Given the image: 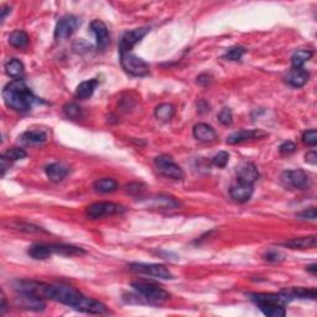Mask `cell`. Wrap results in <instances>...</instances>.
Instances as JSON below:
<instances>
[{
	"label": "cell",
	"instance_id": "obj_23",
	"mask_svg": "<svg viewBox=\"0 0 317 317\" xmlns=\"http://www.w3.org/2000/svg\"><path fill=\"white\" fill-rule=\"evenodd\" d=\"M28 254L37 260H44V259L50 258L54 253L51 244H34L29 248Z\"/></svg>",
	"mask_w": 317,
	"mask_h": 317
},
{
	"label": "cell",
	"instance_id": "obj_30",
	"mask_svg": "<svg viewBox=\"0 0 317 317\" xmlns=\"http://www.w3.org/2000/svg\"><path fill=\"white\" fill-rule=\"evenodd\" d=\"M174 114V107L169 104V103H163V104H158L155 108V117H156V119L161 120V122H169V120L172 119Z\"/></svg>",
	"mask_w": 317,
	"mask_h": 317
},
{
	"label": "cell",
	"instance_id": "obj_34",
	"mask_svg": "<svg viewBox=\"0 0 317 317\" xmlns=\"http://www.w3.org/2000/svg\"><path fill=\"white\" fill-rule=\"evenodd\" d=\"M63 112L71 119H78L82 117V108L76 103H68L63 107Z\"/></svg>",
	"mask_w": 317,
	"mask_h": 317
},
{
	"label": "cell",
	"instance_id": "obj_29",
	"mask_svg": "<svg viewBox=\"0 0 317 317\" xmlns=\"http://www.w3.org/2000/svg\"><path fill=\"white\" fill-rule=\"evenodd\" d=\"M258 307L260 308L261 312L265 316L269 317H284L286 315V310L281 305H275V304H260L258 305Z\"/></svg>",
	"mask_w": 317,
	"mask_h": 317
},
{
	"label": "cell",
	"instance_id": "obj_20",
	"mask_svg": "<svg viewBox=\"0 0 317 317\" xmlns=\"http://www.w3.org/2000/svg\"><path fill=\"white\" fill-rule=\"evenodd\" d=\"M45 171L47 177L50 178L52 182H60V181H62L63 178L67 176L68 172H70V169H68L67 166L63 165V164L55 163L46 166Z\"/></svg>",
	"mask_w": 317,
	"mask_h": 317
},
{
	"label": "cell",
	"instance_id": "obj_26",
	"mask_svg": "<svg viewBox=\"0 0 317 317\" xmlns=\"http://www.w3.org/2000/svg\"><path fill=\"white\" fill-rule=\"evenodd\" d=\"M291 299H311L315 300L317 296L316 289H306V287H293V289L284 290Z\"/></svg>",
	"mask_w": 317,
	"mask_h": 317
},
{
	"label": "cell",
	"instance_id": "obj_11",
	"mask_svg": "<svg viewBox=\"0 0 317 317\" xmlns=\"http://www.w3.org/2000/svg\"><path fill=\"white\" fill-rule=\"evenodd\" d=\"M249 299L253 302H255L256 305L275 304L281 305V306H285V305L289 304L291 300H293L284 290L279 294H249Z\"/></svg>",
	"mask_w": 317,
	"mask_h": 317
},
{
	"label": "cell",
	"instance_id": "obj_6",
	"mask_svg": "<svg viewBox=\"0 0 317 317\" xmlns=\"http://www.w3.org/2000/svg\"><path fill=\"white\" fill-rule=\"evenodd\" d=\"M129 269L133 273L143 274V275H149L152 278L164 279H172V273L170 272L165 265L161 264H144V263H131L129 265Z\"/></svg>",
	"mask_w": 317,
	"mask_h": 317
},
{
	"label": "cell",
	"instance_id": "obj_16",
	"mask_svg": "<svg viewBox=\"0 0 317 317\" xmlns=\"http://www.w3.org/2000/svg\"><path fill=\"white\" fill-rule=\"evenodd\" d=\"M253 192H254V189H253V185H249V183H244V182H238L235 185H233L229 190V195L235 202L239 203H244L247 201L250 200L252 197Z\"/></svg>",
	"mask_w": 317,
	"mask_h": 317
},
{
	"label": "cell",
	"instance_id": "obj_19",
	"mask_svg": "<svg viewBox=\"0 0 317 317\" xmlns=\"http://www.w3.org/2000/svg\"><path fill=\"white\" fill-rule=\"evenodd\" d=\"M310 78V73L304 68H294L286 76V82L295 88L304 87Z\"/></svg>",
	"mask_w": 317,
	"mask_h": 317
},
{
	"label": "cell",
	"instance_id": "obj_5",
	"mask_svg": "<svg viewBox=\"0 0 317 317\" xmlns=\"http://www.w3.org/2000/svg\"><path fill=\"white\" fill-rule=\"evenodd\" d=\"M120 63H122L123 70L134 77H144L149 74L148 63L130 52L120 55Z\"/></svg>",
	"mask_w": 317,
	"mask_h": 317
},
{
	"label": "cell",
	"instance_id": "obj_43",
	"mask_svg": "<svg viewBox=\"0 0 317 317\" xmlns=\"http://www.w3.org/2000/svg\"><path fill=\"white\" fill-rule=\"evenodd\" d=\"M306 163H308V164H311V165H316L317 164V154H316V151H310V152H307L306 154Z\"/></svg>",
	"mask_w": 317,
	"mask_h": 317
},
{
	"label": "cell",
	"instance_id": "obj_40",
	"mask_svg": "<svg viewBox=\"0 0 317 317\" xmlns=\"http://www.w3.org/2000/svg\"><path fill=\"white\" fill-rule=\"evenodd\" d=\"M298 218L299 220H302V221H315L316 217H317V212H316V208L315 207H311V208H307V209H304L302 212L298 213Z\"/></svg>",
	"mask_w": 317,
	"mask_h": 317
},
{
	"label": "cell",
	"instance_id": "obj_7",
	"mask_svg": "<svg viewBox=\"0 0 317 317\" xmlns=\"http://www.w3.org/2000/svg\"><path fill=\"white\" fill-rule=\"evenodd\" d=\"M123 212V207L113 202H96L86 208V216L89 220H99L107 216H113Z\"/></svg>",
	"mask_w": 317,
	"mask_h": 317
},
{
	"label": "cell",
	"instance_id": "obj_9",
	"mask_svg": "<svg viewBox=\"0 0 317 317\" xmlns=\"http://www.w3.org/2000/svg\"><path fill=\"white\" fill-rule=\"evenodd\" d=\"M281 181L285 186L294 187V189L305 190L310 186V177L304 170H291V171H285L281 175Z\"/></svg>",
	"mask_w": 317,
	"mask_h": 317
},
{
	"label": "cell",
	"instance_id": "obj_10",
	"mask_svg": "<svg viewBox=\"0 0 317 317\" xmlns=\"http://www.w3.org/2000/svg\"><path fill=\"white\" fill-rule=\"evenodd\" d=\"M148 31H149L148 28H139L124 33L122 39H120L119 41V54L125 55L130 52L131 48L134 47V46L137 45L146 34H148Z\"/></svg>",
	"mask_w": 317,
	"mask_h": 317
},
{
	"label": "cell",
	"instance_id": "obj_14",
	"mask_svg": "<svg viewBox=\"0 0 317 317\" xmlns=\"http://www.w3.org/2000/svg\"><path fill=\"white\" fill-rule=\"evenodd\" d=\"M74 310L86 313H93V315H103V313L108 312V308H107L103 302L87 298V296H83L78 306L74 308Z\"/></svg>",
	"mask_w": 317,
	"mask_h": 317
},
{
	"label": "cell",
	"instance_id": "obj_15",
	"mask_svg": "<svg viewBox=\"0 0 317 317\" xmlns=\"http://www.w3.org/2000/svg\"><path fill=\"white\" fill-rule=\"evenodd\" d=\"M263 137H265V133L258 130V129H242V130L232 133V134L228 135V138H227V144L234 145V144L243 143V141L247 140L259 139V138Z\"/></svg>",
	"mask_w": 317,
	"mask_h": 317
},
{
	"label": "cell",
	"instance_id": "obj_2",
	"mask_svg": "<svg viewBox=\"0 0 317 317\" xmlns=\"http://www.w3.org/2000/svg\"><path fill=\"white\" fill-rule=\"evenodd\" d=\"M83 296L85 295L81 291L70 286V285L46 284V282H42V299L54 300V301L61 302L63 305H67V306L76 308L78 306Z\"/></svg>",
	"mask_w": 317,
	"mask_h": 317
},
{
	"label": "cell",
	"instance_id": "obj_42",
	"mask_svg": "<svg viewBox=\"0 0 317 317\" xmlns=\"http://www.w3.org/2000/svg\"><path fill=\"white\" fill-rule=\"evenodd\" d=\"M279 150H280L281 154H291V152H294L296 150V145L295 143H293V141H285V143H282L280 145V148H279Z\"/></svg>",
	"mask_w": 317,
	"mask_h": 317
},
{
	"label": "cell",
	"instance_id": "obj_38",
	"mask_svg": "<svg viewBox=\"0 0 317 317\" xmlns=\"http://www.w3.org/2000/svg\"><path fill=\"white\" fill-rule=\"evenodd\" d=\"M302 141L308 146H315L317 144V131L315 129L305 131L304 134H302Z\"/></svg>",
	"mask_w": 317,
	"mask_h": 317
},
{
	"label": "cell",
	"instance_id": "obj_47",
	"mask_svg": "<svg viewBox=\"0 0 317 317\" xmlns=\"http://www.w3.org/2000/svg\"><path fill=\"white\" fill-rule=\"evenodd\" d=\"M5 310H7V301H5V296L3 295V298H2V308H0V311H2V313H4Z\"/></svg>",
	"mask_w": 317,
	"mask_h": 317
},
{
	"label": "cell",
	"instance_id": "obj_35",
	"mask_svg": "<svg viewBox=\"0 0 317 317\" xmlns=\"http://www.w3.org/2000/svg\"><path fill=\"white\" fill-rule=\"evenodd\" d=\"M11 227L18 230H21V232H27V233H41L45 230L40 227L34 226V224L30 223H24V222H15V223H11Z\"/></svg>",
	"mask_w": 317,
	"mask_h": 317
},
{
	"label": "cell",
	"instance_id": "obj_1",
	"mask_svg": "<svg viewBox=\"0 0 317 317\" xmlns=\"http://www.w3.org/2000/svg\"><path fill=\"white\" fill-rule=\"evenodd\" d=\"M3 98L5 104L19 113L29 112L39 102V98L22 80H14L8 83L3 89Z\"/></svg>",
	"mask_w": 317,
	"mask_h": 317
},
{
	"label": "cell",
	"instance_id": "obj_33",
	"mask_svg": "<svg viewBox=\"0 0 317 317\" xmlns=\"http://www.w3.org/2000/svg\"><path fill=\"white\" fill-rule=\"evenodd\" d=\"M3 156L7 157L11 163V161H18L21 160V158H25L28 156V154L27 151L21 148H10L3 154Z\"/></svg>",
	"mask_w": 317,
	"mask_h": 317
},
{
	"label": "cell",
	"instance_id": "obj_46",
	"mask_svg": "<svg viewBox=\"0 0 317 317\" xmlns=\"http://www.w3.org/2000/svg\"><path fill=\"white\" fill-rule=\"evenodd\" d=\"M9 13H10V10H8V8H5V7L2 8V21H4L5 18H7V15Z\"/></svg>",
	"mask_w": 317,
	"mask_h": 317
},
{
	"label": "cell",
	"instance_id": "obj_39",
	"mask_svg": "<svg viewBox=\"0 0 317 317\" xmlns=\"http://www.w3.org/2000/svg\"><path fill=\"white\" fill-rule=\"evenodd\" d=\"M218 120L223 124V125H230L233 122V114L229 108H223L218 113Z\"/></svg>",
	"mask_w": 317,
	"mask_h": 317
},
{
	"label": "cell",
	"instance_id": "obj_12",
	"mask_svg": "<svg viewBox=\"0 0 317 317\" xmlns=\"http://www.w3.org/2000/svg\"><path fill=\"white\" fill-rule=\"evenodd\" d=\"M91 28L92 33L96 35V40H97V46L99 50L104 51L107 47H108L109 41H111V36H109V31L108 28L102 20H93L89 25Z\"/></svg>",
	"mask_w": 317,
	"mask_h": 317
},
{
	"label": "cell",
	"instance_id": "obj_28",
	"mask_svg": "<svg viewBox=\"0 0 317 317\" xmlns=\"http://www.w3.org/2000/svg\"><path fill=\"white\" fill-rule=\"evenodd\" d=\"M9 44L15 48H24L29 44V35L22 30H15L10 34Z\"/></svg>",
	"mask_w": 317,
	"mask_h": 317
},
{
	"label": "cell",
	"instance_id": "obj_32",
	"mask_svg": "<svg viewBox=\"0 0 317 317\" xmlns=\"http://www.w3.org/2000/svg\"><path fill=\"white\" fill-rule=\"evenodd\" d=\"M312 51L310 50H298L296 52H294L293 56H291V63H293L294 68L304 67L305 63L312 57Z\"/></svg>",
	"mask_w": 317,
	"mask_h": 317
},
{
	"label": "cell",
	"instance_id": "obj_4",
	"mask_svg": "<svg viewBox=\"0 0 317 317\" xmlns=\"http://www.w3.org/2000/svg\"><path fill=\"white\" fill-rule=\"evenodd\" d=\"M155 166H156L158 174L163 176L172 178V180H183L185 178L183 170L168 155H161V156L155 158Z\"/></svg>",
	"mask_w": 317,
	"mask_h": 317
},
{
	"label": "cell",
	"instance_id": "obj_31",
	"mask_svg": "<svg viewBox=\"0 0 317 317\" xmlns=\"http://www.w3.org/2000/svg\"><path fill=\"white\" fill-rule=\"evenodd\" d=\"M151 206L155 208H176L180 206V202L170 196H158V197L152 198Z\"/></svg>",
	"mask_w": 317,
	"mask_h": 317
},
{
	"label": "cell",
	"instance_id": "obj_8",
	"mask_svg": "<svg viewBox=\"0 0 317 317\" xmlns=\"http://www.w3.org/2000/svg\"><path fill=\"white\" fill-rule=\"evenodd\" d=\"M80 25L78 18L74 15H65L57 21L56 28H55V40L62 41V40L68 39L73 35L74 31L77 30Z\"/></svg>",
	"mask_w": 317,
	"mask_h": 317
},
{
	"label": "cell",
	"instance_id": "obj_37",
	"mask_svg": "<svg viewBox=\"0 0 317 317\" xmlns=\"http://www.w3.org/2000/svg\"><path fill=\"white\" fill-rule=\"evenodd\" d=\"M229 160V154L227 151H220L218 154H216L212 158L213 165H216L217 168H226V165L228 164Z\"/></svg>",
	"mask_w": 317,
	"mask_h": 317
},
{
	"label": "cell",
	"instance_id": "obj_22",
	"mask_svg": "<svg viewBox=\"0 0 317 317\" xmlns=\"http://www.w3.org/2000/svg\"><path fill=\"white\" fill-rule=\"evenodd\" d=\"M20 140L25 145H41L47 140V135L42 130H28L20 137Z\"/></svg>",
	"mask_w": 317,
	"mask_h": 317
},
{
	"label": "cell",
	"instance_id": "obj_27",
	"mask_svg": "<svg viewBox=\"0 0 317 317\" xmlns=\"http://www.w3.org/2000/svg\"><path fill=\"white\" fill-rule=\"evenodd\" d=\"M93 187L97 192H100V194H109V192H113L118 189V183L113 178L104 177L97 180Z\"/></svg>",
	"mask_w": 317,
	"mask_h": 317
},
{
	"label": "cell",
	"instance_id": "obj_3",
	"mask_svg": "<svg viewBox=\"0 0 317 317\" xmlns=\"http://www.w3.org/2000/svg\"><path fill=\"white\" fill-rule=\"evenodd\" d=\"M131 287L139 294V296L145 299L146 302L151 305H160L170 298V294L168 291L151 281H134L131 284Z\"/></svg>",
	"mask_w": 317,
	"mask_h": 317
},
{
	"label": "cell",
	"instance_id": "obj_45",
	"mask_svg": "<svg viewBox=\"0 0 317 317\" xmlns=\"http://www.w3.org/2000/svg\"><path fill=\"white\" fill-rule=\"evenodd\" d=\"M306 270H307V272L312 273L313 275H316V273H317V265H316V264L308 265V267H306Z\"/></svg>",
	"mask_w": 317,
	"mask_h": 317
},
{
	"label": "cell",
	"instance_id": "obj_36",
	"mask_svg": "<svg viewBox=\"0 0 317 317\" xmlns=\"http://www.w3.org/2000/svg\"><path fill=\"white\" fill-rule=\"evenodd\" d=\"M244 54H246V48L242 47V46H234V47H230L229 50H227L224 59L229 60V61H238L243 57Z\"/></svg>",
	"mask_w": 317,
	"mask_h": 317
},
{
	"label": "cell",
	"instance_id": "obj_41",
	"mask_svg": "<svg viewBox=\"0 0 317 317\" xmlns=\"http://www.w3.org/2000/svg\"><path fill=\"white\" fill-rule=\"evenodd\" d=\"M264 259L270 263H280L284 260V255L281 253H279L278 250H269L264 254Z\"/></svg>",
	"mask_w": 317,
	"mask_h": 317
},
{
	"label": "cell",
	"instance_id": "obj_21",
	"mask_svg": "<svg viewBox=\"0 0 317 317\" xmlns=\"http://www.w3.org/2000/svg\"><path fill=\"white\" fill-rule=\"evenodd\" d=\"M317 243L316 235H310V237H300L294 238L290 241L282 243V246L290 248V249H311L315 248Z\"/></svg>",
	"mask_w": 317,
	"mask_h": 317
},
{
	"label": "cell",
	"instance_id": "obj_44",
	"mask_svg": "<svg viewBox=\"0 0 317 317\" xmlns=\"http://www.w3.org/2000/svg\"><path fill=\"white\" fill-rule=\"evenodd\" d=\"M8 168H10V161L8 160L5 156H2V174L3 176L5 175V171H7Z\"/></svg>",
	"mask_w": 317,
	"mask_h": 317
},
{
	"label": "cell",
	"instance_id": "obj_24",
	"mask_svg": "<svg viewBox=\"0 0 317 317\" xmlns=\"http://www.w3.org/2000/svg\"><path fill=\"white\" fill-rule=\"evenodd\" d=\"M98 86V81L96 78L88 80L82 82L76 89V98H78L81 100H86L88 98L92 97V94L94 93Z\"/></svg>",
	"mask_w": 317,
	"mask_h": 317
},
{
	"label": "cell",
	"instance_id": "obj_17",
	"mask_svg": "<svg viewBox=\"0 0 317 317\" xmlns=\"http://www.w3.org/2000/svg\"><path fill=\"white\" fill-rule=\"evenodd\" d=\"M259 178V171L255 168L254 164L244 163L239 166L237 170V181L239 182L254 185V182Z\"/></svg>",
	"mask_w": 317,
	"mask_h": 317
},
{
	"label": "cell",
	"instance_id": "obj_13",
	"mask_svg": "<svg viewBox=\"0 0 317 317\" xmlns=\"http://www.w3.org/2000/svg\"><path fill=\"white\" fill-rule=\"evenodd\" d=\"M16 304L19 306L27 308V310L31 311H42L45 310L46 304L40 296L33 295V294H25V293H19L16 296Z\"/></svg>",
	"mask_w": 317,
	"mask_h": 317
},
{
	"label": "cell",
	"instance_id": "obj_25",
	"mask_svg": "<svg viewBox=\"0 0 317 317\" xmlns=\"http://www.w3.org/2000/svg\"><path fill=\"white\" fill-rule=\"evenodd\" d=\"M5 72L8 73V76L13 77V78L21 80L22 74H24L25 72V68L20 60L10 59L9 61L5 63Z\"/></svg>",
	"mask_w": 317,
	"mask_h": 317
},
{
	"label": "cell",
	"instance_id": "obj_18",
	"mask_svg": "<svg viewBox=\"0 0 317 317\" xmlns=\"http://www.w3.org/2000/svg\"><path fill=\"white\" fill-rule=\"evenodd\" d=\"M194 137L202 143H212L217 139V133L208 124L198 123L194 126Z\"/></svg>",
	"mask_w": 317,
	"mask_h": 317
}]
</instances>
